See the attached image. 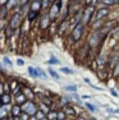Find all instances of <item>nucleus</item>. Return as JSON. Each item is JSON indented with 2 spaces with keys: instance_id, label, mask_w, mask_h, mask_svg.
I'll return each instance as SVG.
<instances>
[{
  "instance_id": "f03ea898",
  "label": "nucleus",
  "mask_w": 119,
  "mask_h": 120,
  "mask_svg": "<svg viewBox=\"0 0 119 120\" xmlns=\"http://www.w3.org/2000/svg\"><path fill=\"white\" fill-rule=\"evenodd\" d=\"M21 107H22V112H26L30 116H35L36 112L38 111V106L33 101H30V100L27 102H24Z\"/></svg>"
},
{
  "instance_id": "c9c22d12",
  "label": "nucleus",
  "mask_w": 119,
  "mask_h": 120,
  "mask_svg": "<svg viewBox=\"0 0 119 120\" xmlns=\"http://www.w3.org/2000/svg\"><path fill=\"white\" fill-rule=\"evenodd\" d=\"M8 4V0H0V5L1 7H4V5H7Z\"/></svg>"
},
{
  "instance_id": "79ce46f5",
  "label": "nucleus",
  "mask_w": 119,
  "mask_h": 120,
  "mask_svg": "<svg viewBox=\"0 0 119 120\" xmlns=\"http://www.w3.org/2000/svg\"><path fill=\"white\" fill-rule=\"evenodd\" d=\"M14 120H21V119H19V116H15V118H14Z\"/></svg>"
},
{
  "instance_id": "1a4fd4ad",
  "label": "nucleus",
  "mask_w": 119,
  "mask_h": 120,
  "mask_svg": "<svg viewBox=\"0 0 119 120\" xmlns=\"http://www.w3.org/2000/svg\"><path fill=\"white\" fill-rule=\"evenodd\" d=\"M28 100H27V97L24 96V93L22 92V93H19V95H15V96H13V102L15 105H19V106H22V105L24 104V102H27Z\"/></svg>"
},
{
  "instance_id": "393cba45",
  "label": "nucleus",
  "mask_w": 119,
  "mask_h": 120,
  "mask_svg": "<svg viewBox=\"0 0 119 120\" xmlns=\"http://www.w3.org/2000/svg\"><path fill=\"white\" fill-rule=\"evenodd\" d=\"M64 91H68V92H76V91H77V87H76V86H65V87H64Z\"/></svg>"
},
{
  "instance_id": "58836bf2",
  "label": "nucleus",
  "mask_w": 119,
  "mask_h": 120,
  "mask_svg": "<svg viewBox=\"0 0 119 120\" xmlns=\"http://www.w3.org/2000/svg\"><path fill=\"white\" fill-rule=\"evenodd\" d=\"M30 120H37V118L36 116H30Z\"/></svg>"
},
{
  "instance_id": "72a5a7b5",
  "label": "nucleus",
  "mask_w": 119,
  "mask_h": 120,
  "mask_svg": "<svg viewBox=\"0 0 119 120\" xmlns=\"http://www.w3.org/2000/svg\"><path fill=\"white\" fill-rule=\"evenodd\" d=\"M50 0H42V8H46L47 5H49Z\"/></svg>"
},
{
  "instance_id": "ddd939ff",
  "label": "nucleus",
  "mask_w": 119,
  "mask_h": 120,
  "mask_svg": "<svg viewBox=\"0 0 119 120\" xmlns=\"http://www.w3.org/2000/svg\"><path fill=\"white\" fill-rule=\"evenodd\" d=\"M1 97V102L3 105H10V104H14L13 102V95H10V93H4Z\"/></svg>"
},
{
  "instance_id": "7c9ffc66",
  "label": "nucleus",
  "mask_w": 119,
  "mask_h": 120,
  "mask_svg": "<svg viewBox=\"0 0 119 120\" xmlns=\"http://www.w3.org/2000/svg\"><path fill=\"white\" fill-rule=\"evenodd\" d=\"M101 1H103V4H105V5H113L117 0H101Z\"/></svg>"
},
{
  "instance_id": "9b49d317",
  "label": "nucleus",
  "mask_w": 119,
  "mask_h": 120,
  "mask_svg": "<svg viewBox=\"0 0 119 120\" xmlns=\"http://www.w3.org/2000/svg\"><path fill=\"white\" fill-rule=\"evenodd\" d=\"M49 24H50L49 14H44V15L41 17V21H40V27H41V30H46V28L49 27Z\"/></svg>"
},
{
  "instance_id": "f3484780",
  "label": "nucleus",
  "mask_w": 119,
  "mask_h": 120,
  "mask_svg": "<svg viewBox=\"0 0 119 120\" xmlns=\"http://www.w3.org/2000/svg\"><path fill=\"white\" fill-rule=\"evenodd\" d=\"M37 106H38V110H41V111H44V112H45V114H46V115H47V112H49V111H50V110H51V109H50L49 106H47V105H45V104H44V102H41V101H40V102H38V105H37Z\"/></svg>"
},
{
  "instance_id": "7ed1b4c3",
  "label": "nucleus",
  "mask_w": 119,
  "mask_h": 120,
  "mask_svg": "<svg viewBox=\"0 0 119 120\" xmlns=\"http://www.w3.org/2000/svg\"><path fill=\"white\" fill-rule=\"evenodd\" d=\"M23 23V21H22V15L21 13H14L12 17H10L9 22H8V26H9L10 28H13L14 31L19 30L21 28V24Z\"/></svg>"
},
{
  "instance_id": "2eb2a0df",
  "label": "nucleus",
  "mask_w": 119,
  "mask_h": 120,
  "mask_svg": "<svg viewBox=\"0 0 119 120\" xmlns=\"http://www.w3.org/2000/svg\"><path fill=\"white\" fill-rule=\"evenodd\" d=\"M64 112L67 114V116H70V118H73V116H76V110L73 109L72 106H69V105H67V106H64Z\"/></svg>"
},
{
  "instance_id": "bb28decb",
  "label": "nucleus",
  "mask_w": 119,
  "mask_h": 120,
  "mask_svg": "<svg viewBox=\"0 0 119 120\" xmlns=\"http://www.w3.org/2000/svg\"><path fill=\"white\" fill-rule=\"evenodd\" d=\"M49 74L53 77V78H55V79H59V74L56 73L54 69H49Z\"/></svg>"
},
{
  "instance_id": "37998d69",
  "label": "nucleus",
  "mask_w": 119,
  "mask_h": 120,
  "mask_svg": "<svg viewBox=\"0 0 119 120\" xmlns=\"http://www.w3.org/2000/svg\"><path fill=\"white\" fill-rule=\"evenodd\" d=\"M41 120H49V119H47V118H44V119H41Z\"/></svg>"
},
{
  "instance_id": "2f4dec72",
  "label": "nucleus",
  "mask_w": 119,
  "mask_h": 120,
  "mask_svg": "<svg viewBox=\"0 0 119 120\" xmlns=\"http://www.w3.org/2000/svg\"><path fill=\"white\" fill-rule=\"evenodd\" d=\"M4 95V81H0V96Z\"/></svg>"
},
{
  "instance_id": "09e8293b",
  "label": "nucleus",
  "mask_w": 119,
  "mask_h": 120,
  "mask_svg": "<svg viewBox=\"0 0 119 120\" xmlns=\"http://www.w3.org/2000/svg\"><path fill=\"white\" fill-rule=\"evenodd\" d=\"M92 120H96V119H92Z\"/></svg>"
},
{
  "instance_id": "49530a36",
  "label": "nucleus",
  "mask_w": 119,
  "mask_h": 120,
  "mask_svg": "<svg viewBox=\"0 0 119 120\" xmlns=\"http://www.w3.org/2000/svg\"><path fill=\"white\" fill-rule=\"evenodd\" d=\"M0 120H7V118H4V119H0Z\"/></svg>"
},
{
  "instance_id": "20e7f679",
  "label": "nucleus",
  "mask_w": 119,
  "mask_h": 120,
  "mask_svg": "<svg viewBox=\"0 0 119 120\" xmlns=\"http://www.w3.org/2000/svg\"><path fill=\"white\" fill-rule=\"evenodd\" d=\"M60 8H61V0H56L55 3H53V5L50 7L49 9V17L50 19H55L56 17L59 15V13H60Z\"/></svg>"
},
{
  "instance_id": "f8f14e48",
  "label": "nucleus",
  "mask_w": 119,
  "mask_h": 120,
  "mask_svg": "<svg viewBox=\"0 0 119 120\" xmlns=\"http://www.w3.org/2000/svg\"><path fill=\"white\" fill-rule=\"evenodd\" d=\"M22 92L24 93V96L27 97V100H30V101H33V100H35V97H36L35 91H32L31 88H28V87H23V91H22Z\"/></svg>"
},
{
  "instance_id": "6ab92c4d",
  "label": "nucleus",
  "mask_w": 119,
  "mask_h": 120,
  "mask_svg": "<svg viewBox=\"0 0 119 120\" xmlns=\"http://www.w3.org/2000/svg\"><path fill=\"white\" fill-rule=\"evenodd\" d=\"M15 5H19V0H8V4L5 5V7H7L8 9H12Z\"/></svg>"
},
{
  "instance_id": "f257e3e1",
  "label": "nucleus",
  "mask_w": 119,
  "mask_h": 120,
  "mask_svg": "<svg viewBox=\"0 0 119 120\" xmlns=\"http://www.w3.org/2000/svg\"><path fill=\"white\" fill-rule=\"evenodd\" d=\"M107 31H109V28H107V27H104V28H101V30L95 31V33H92V36L90 37V41H88L90 46H91V47L97 46V44L101 41L100 38H101V37H103L104 35H106Z\"/></svg>"
},
{
  "instance_id": "de8ad7c7",
  "label": "nucleus",
  "mask_w": 119,
  "mask_h": 120,
  "mask_svg": "<svg viewBox=\"0 0 119 120\" xmlns=\"http://www.w3.org/2000/svg\"><path fill=\"white\" fill-rule=\"evenodd\" d=\"M117 3H118V4H119V0H117Z\"/></svg>"
},
{
  "instance_id": "9d476101",
  "label": "nucleus",
  "mask_w": 119,
  "mask_h": 120,
  "mask_svg": "<svg viewBox=\"0 0 119 120\" xmlns=\"http://www.w3.org/2000/svg\"><path fill=\"white\" fill-rule=\"evenodd\" d=\"M107 13H109V9H106V8H104V9H100L97 13H96V15H93V17H92L91 21H93V22H99V21H101V19H103L104 17H106V15H107Z\"/></svg>"
},
{
  "instance_id": "c756f323",
  "label": "nucleus",
  "mask_w": 119,
  "mask_h": 120,
  "mask_svg": "<svg viewBox=\"0 0 119 120\" xmlns=\"http://www.w3.org/2000/svg\"><path fill=\"white\" fill-rule=\"evenodd\" d=\"M86 107L90 111H95V112H96V111H97V109H96L95 106H93V105H91V104H88V102H87V104H86Z\"/></svg>"
},
{
  "instance_id": "a19ab883",
  "label": "nucleus",
  "mask_w": 119,
  "mask_h": 120,
  "mask_svg": "<svg viewBox=\"0 0 119 120\" xmlns=\"http://www.w3.org/2000/svg\"><path fill=\"white\" fill-rule=\"evenodd\" d=\"M3 106V102H1V97H0V107Z\"/></svg>"
},
{
  "instance_id": "a18cd8bd",
  "label": "nucleus",
  "mask_w": 119,
  "mask_h": 120,
  "mask_svg": "<svg viewBox=\"0 0 119 120\" xmlns=\"http://www.w3.org/2000/svg\"><path fill=\"white\" fill-rule=\"evenodd\" d=\"M115 112H118V114H119V110H115Z\"/></svg>"
},
{
  "instance_id": "cd10ccee",
  "label": "nucleus",
  "mask_w": 119,
  "mask_h": 120,
  "mask_svg": "<svg viewBox=\"0 0 119 120\" xmlns=\"http://www.w3.org/2000/svg\"><path fill=\"white\" fill-rule=\"evenodd\" d=\"M3 63H4L5 65H8L9 68H12V61H10V59H9V58L4 56V59H3Z\"/></svg>"
},
{
  "instance_id": "c85d7f7f",
  "label": "nucleus",
  "mask_w": 119,
  "mask_h": 120,
  "mask_svg": "<svg viewBox=\"0 0 119 120\" xmlns=\"http://www.w3.org/2000/svg\"><path fill=\"white\" fill-rule=\"evenodd\" d=\"M19 119L21 120H30V115L26 114V112H22L21 115H19Z\"/></svg>"
},
{
  "instance_id": "c03bdc74",
  "label": "nucleus",
  "mask_w": 119,
  "mask_h": 120,
  "mask_svg": "<svg viewBox=\"0 0 119 120\" xmlns=\"http://www.w3.org/2000/svg\"><path fill=\"white\" fill-rule=\"evenodd\" d=\"M50 1H51V3H55V1H56V0H50Z\"/></svg>"
},
{
  "instance_id": "f704fd0d",
  "label": "nucleus",
  "mask_w": 119,
  "mask_h": 120,
  "mask_svg": "<svg viewBox=\"0 0 119 120\" xmlns=\"http://www.w3.org/2000/svg\"><path fill=\"white\" fill-rule=\"evenodd\" d=\"M27 3H28V0H19V5H21V7L22 5H26Z\"/></svg>"
},
{
  "instance_id": "5701e85b",
  "label": "nucleus",
  "mask_w": 119,
  "mask_h": 120,
  "mask_svg": "<svg viewBox=\"0 0 119 120\" xmlns=\"http://www.w3.org/2000/svg\"><path fill=\"white\" fill-rule=\"evenodd\" d=\"M36 118H37V120H41V119H44V118H46V114L44 112V111H41V110H38L37 112H36Z\"/></svg>"
},
{
  "instance_id": "39448f33",
  "label": "nucleus",
  "mask_w": 119,
  "mask_h": 120,
  "mask_svg": "<svg viewBox=\"0 0 119 120\" xmlns=\"http://www.w3.org/2000/svg\"><path fill=\"white\" fill-rule=\"evenodd\" d=\"M92 14H93V8H92V7H87L86 9H84L83 14H82L81 23H82V24H86V23H88V22L92 19Z\"/></svg>"
},
{
  "instance_id": "b1692460",
  "label": "nucleus",
  "mask_w": 119,
  "mask_h": 120,
  "mask_svg": "<svg viewBox=\"0 0 119 120\" xmlns=\"http://www.w3.org/2000/svg\"><path fill=\"white\" fill-rule=\"evenodd\" d=\"M12 90H10V86H9V82L4 81V93H10Z\"/></svg>"
},
{
  "instance_id": "4468645a",
  "label": "nucleus",
  "mask_w": 119,
  "mask_h": 120,
  "mask_svg": "<svg viewBox=\"0 0 119 120\" xmlns=\"http://www.w3.org/2000/svg\"><path fill=\"white\" fill-rule=\"evenodd\" d=\"M22 114V107L19 106V105H15V104H13L12 105V109H10V115L12 116H19Z\"/></svg>"
},
{
  "instance_id": "473e14b6",
  "label": "nucleus",
  "mask_w": 119,
  "mask_h": 120,
  "mask_svg": "<svg viewBox=\"0 0 119 120\" xmlns=\"http://www.w3.org/2000/svg\"><path fill=\"white\" fill-rule=\"evenodd\" d=\"M17 65H18V67H23V65H24V61H23L22 59H18V60H17Z\"/></svg>"
},
{
  "instance_id": "6e6552de",
  "label": "nucleus",
  "mask_w": 119,
  "mask_h": 120,
  "mask_svg": "<svg viewBox=\"0 0 119 120\" xmlns=\"http://www.w3.org/2000/svg\"><path fill=\"white\" fill-rule=\"evenodd\" d=\"M42 9V0H32L30 4V10L31 12L38 13Z\"/></svg>"
},
{
  "instance_id": "e433bc0d",
  "label": "nucleus",
  "mask_w": 119,
  "mask_h": 120,
  "mask_svg": "<svg viewBox=\"0 0 119 120\" xmlns=\"http://www.w3.org/2000/svg\"><path fill=\"white\" fill-rule=\"evenodd\" d=\"M114 74H119V64L115 67V70H114Z\"/></svg>"
},
{
  "instance_id": "a211bd4d",
  "label": "nucleus",
  "mask_w": 119,
  "mask_h": 120,
  "mask_svg": "<svg viewBox=\"0 0 119 120\" xmlns=\"http://www.w3.org/2000/svg\"><path fill=\"white\" fill-rule=\"evenodd\" d=\"M8 82H9V86H10V90H12V92H13V91L19 86V82L17 81V79H14V78H13V79H10V81H8Z\"/></svg>"
},
{
  "instance_id": "0eeeda50",
  "label": "nucleus",
  "mask_w": 119,
  "mask_h": 120,
  "mask_svg": "<svg viewBox=\"0 0 119 120\" xmlns=\"http://www.w3.org/2000/svg\"><path fill=\"white\" fill-rule=\"evenodd\" d=\"M82 32H83V24L79 23V24L76 26L74 28H72V38L74 40V41H78L82 36Z\"/></svg>"
},
{
  "instance_id": "ea45409f",
  "label": "nucleus",
  "mask_w": 119,
  "mask_h": 120,
  "mask_svg": "<svg viewBox=\"0 0 119 120\" xmlns=\"http://www.w3.org/2000/svg\"><path fill=\"white\" fill-rule=\"evenodd\" d=\"M111 95H113V96H115V97L118 96V95H117V92H114V91H111Z\"/></svg>"
},
{
  "instance_id": "aec40b11",
  "label": "nucleus",
  "mask_w": 119,
  "mask_h": 120,
  "mask_svg": "<svg viewBox=\"0 0 119 120\" xmlns=\"http://www.w3.org/2000/svg\"><path fill=\"white\" fill-rule=\"evenodd\" d=\"M37 15H38V13H35V12H31V10H30V12H28V14H27V19H28L30 22H31V21H35Z\"/></svg>"
},
{
  "instance_id": "4c0bfd02",
  "label": "nucleus",
  "mask_w": 119,
  "mask_h": 120,
  "mask_svg": "<svg viewBox=\"0 0 119 120\" xmlns=\"http://www.w3.org/2000/svg\"><path fill=\"white\" fill-rule=\"evenodd\" d=\"M114 37H115V38H118V37H119V27L117 28V33L114 32Z\"/></svg>"
},
{
  "instance_id": "dca6fc26",
  "label": "nucleus",
  "mask_w": 119,
  "mask_h": 120,
  "mask_svg": "<svg viewBox=\"0 0 119 120\" xmlns=\"http://www.w3.org/2000/svg\"><path fill=\"white\" fill-rule=\"evenodd\" d=\"M46 118L49 120H58V111L56 110H50L49 112H47Z\"/></svg>"
},
{
  "instance_id": "8fccbe9b",
  "label": "nucleus",
  "mask_w": 119,
  "mask_h": 120,
  "mask_svg": "<svg viewBox=\"0 0 119 120\" xmlns=\"http://www.w3.org/2000/svg\"><path fill=\"white\" fill-rule=\"evenodd\" d=\"M76 1H78V0H76Z\"/></svg>"
},
{
  "instance_id": "4be33fe9",
  "label": "nucleus",
  "mask_w": 119,
  "mask_h": 120,
  "mask_svg": "<svg viewBox=\"0 0 119 120\" xmlns=\"http://www.w3.org/2000/svg\"><path fill=\"white\" fill-rule=\"evenodd\" d=\"M60 72L64 73V74H68V75H72V74H74V72H73V70H70L69 68H67V67H63V68L60 69Z\"/></svg>"
},
{
  "instance_id": "a878e982",
  "label": "nucleus",
  "mask_w": 119,
  "mask_h": 120,
  "mask_svg": "<svg viewBox=\"0 0 119 120\" xmlns=\"http://www.w3.org/2000/svg\"><path fill=\"white\" fill-rule=\"evenodd\" d=\"M47 63H49V64H54V65H58V64H59V63H60V61H59V60H58V59L55 58V56H51V58H50V60H49V61H47Z\"/></svg>"
},
{
  "instance_id": "412c9836",
  "label": "nucleus",
  "mask_w": 119,
  "mask_h": 120,
  "mask_svg": "<svg viewBox=\"0 0 119 120\" xmlns=\"http://www.w3.org/2000/svg\"><path fill=\"white\" fill-rule=\"evenodd\" d=\"M67 114L64 112V110H58V120H65Z\"/></svg>"
},
{
  "instance_id": "423d86ee",
  "label": "nucleus",
  "mask_w": 119,
  "mask_h": 120,
  "mask_svg": "<svg viewBox=\"0 0 119 120\" xmlns=\"http://www.w3.org/2000/svg\"><path fill=\"white\" fill-rule=\"evenodd\" d=\"M28 74H30L32 78H46V74L42 72L41 69H38V68H33V67H28Z\"/></svg>"
}]
</instances>
